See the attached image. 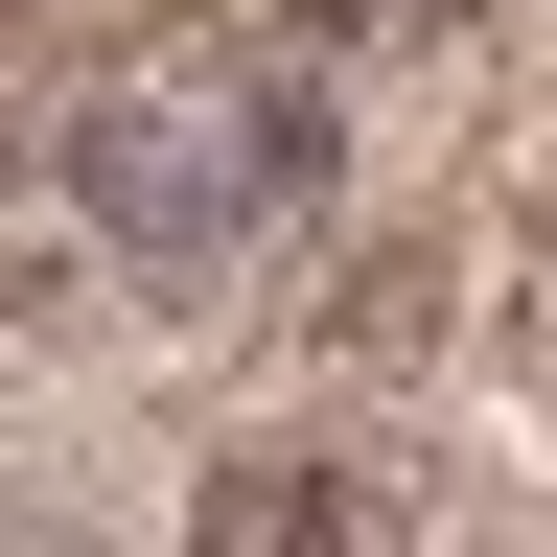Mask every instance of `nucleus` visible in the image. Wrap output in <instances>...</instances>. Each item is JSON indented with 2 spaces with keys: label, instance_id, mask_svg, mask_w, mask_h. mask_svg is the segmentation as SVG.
<instances>
[{
  "label": "nucleus",
  "instance_id": "1",
  "mask_svg": "<svg viewBox=\"0 0 557 557\" xmlns=\"http://www.w3.org/2000/svg\"><path fill=\"white\" fill-rule=\"evenodd\" d=\"M70 186H94L116 256L209 278V256H256L278 209L325 186V116H302V70H256V47H139L94 94V139H70Z\"/></svg>",
  "mask_w": 557,
  "mask_h": 557
}]
</instances>
